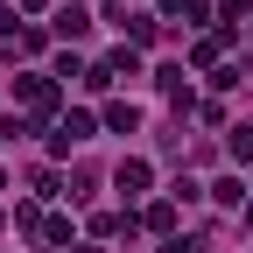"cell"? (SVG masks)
Instances as JSON below:
<instances>
[{"mask_svg": "<svg viewBox=\"0 0 253 253\" xmlns=\"http://www.w3.org/2000/svg\"><path fill=\"white\" fill-rule=\"evenodd\" d=\"M141 183H148V169H141V162H126V169H120V190H126V197H141Z\"/></svg>", "mask_w": 253, "mask_h": 253, "instance_id": "6da1fadb", "label": "cell"}]
</instances>
